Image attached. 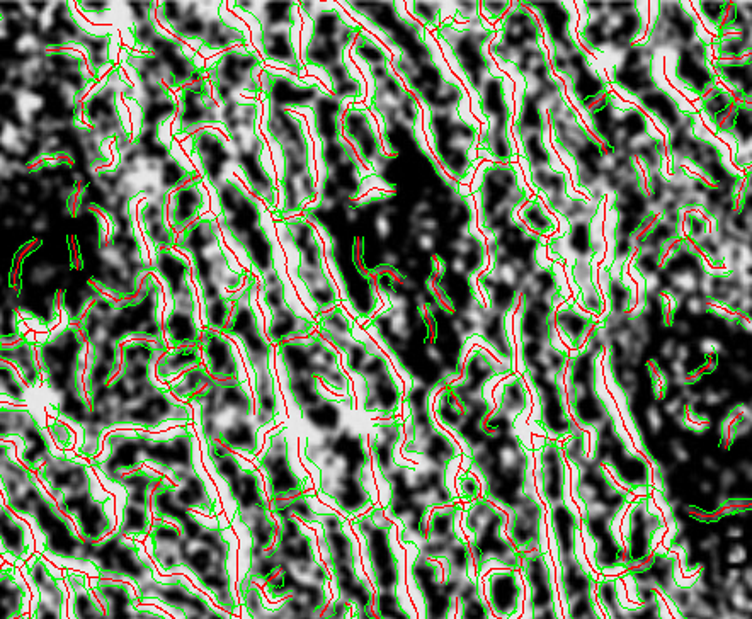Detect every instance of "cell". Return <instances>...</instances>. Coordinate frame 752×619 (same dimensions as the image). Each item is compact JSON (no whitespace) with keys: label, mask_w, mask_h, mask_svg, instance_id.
Here are the masks:
<instances>
[{"label":"cell","mask_w":752,"mask_h":619,"mask_svg":"<svg viewBox=\"0 0 752 619\" xmlns=\"http://www.w3.org/2000/svg\"><path fill=\"white\" fill-rule=\"evenodd\" d=\"M174 247L191 261L194 286L203 308V324L206 329L222 332L232 315L234 301L251 278V271L228 249L217 216L211 211L188 230L177 233Z\"/></svg>","instance_id":"obj_1"},{"label":"cell","mask_w":752,"mask_h":619,"mask_svg":"<svg viewBox=\"0 0 752 619\" xmlns=\"http://www.w3.org/2000/svg\"><path fill=\"white\" fill-rule=\"evenodd\" d=\"M149 553L162 574L188 568L220 608L235 613L237 601L228 574L230 545L222 529L203 523L196 536H186L176 524L155 519L149 533Z\"/></svg>","instance_id":"obj_2"},{"label":"cell","mask_w":752,"mask_h":619,"mask_svg":"<svg viewBox=\"0 0 752 619\" xmlns=\"http://www.w3.org/2000/svg\"><path fill=\"white\" fill-rule=\"evenodd\" d=\"M91 470V463L80 456L70 458L53 451L35 475L58 509L72 519L77 533L87 543H97L114 531V519L108 512L113 497H97Z\"/></svg>","instance_id":"obj_3"},{"label":"cell","mask_w":752,"mask_h":619,"mask_svg":"<svg viewBox=\"0 0 752 619\" xmlns=\"http://www.w3.org/2000/svg\"><path fill=\"white\" fill-rule=\"evenodd\" d=\"M104 446L108 453L91 460V466L111 483L145 463L162 468L171 482L183 473L196 470L194 434L189 426L172 429L159 438L140 431L111 432L104 438Z\"/></svg>","instance_id":"obj_4"},{"label":"cell","mask_w":752,"mask_h":619,"mask_svg":"<svg viewBox=\"0 0 752 619\" xmlns=\"http://www.w3.org/2000/svg\"><path fill=\"white\" fill-rule=\"evenodd\" d=\"M274 232L280 242L285 267L298 290L312 301L314 319L341 305V295L325 261L324 240L314 223L303 215L274 220Z\"/></svg>","instance_id":"obj_5"},{"label":"cell","mask_w":752,"mask_h":619,"mask_svg":"<svg viewBox=\"0 0 752 619\" xmlns=\"http://www.w3.org/2000/svg\"><path fill=\"white\" fill-rule=\"evenodd\" d=\"M188 402L200 407L203 438L217 441L230 451L257 455L259 426L252 421L254 398L244 380L218 381L211 378Z\"/></svg>","instance_id":"obj_6"},{"label":"cell","mask_w":752,"mask_h":619,"mask_svg":"<svg viewBox=\"0 0 752 619\" xmlns=\"http://www.w3.org/2000/svg\"><path fill=\"white\" fill-rule=\"evenodd\" d=\"M257 288V279L251 274L239 298L234 301L232 315L222 334L234 337L244 347L245 359L254 373L256 422L259 429H263L276 422L278 395L273 370L274 346L264 332L263 320L257 310Z\"/></svg>","instance_id":"obj_7"},{"label":"cell","mask_w":752,"mask_h":619,"mask_svg":"<svg viewBox=\"0 0 752 619\" xmlns=\"http://www.w3.org/2000/svg\"><path fill=\"white\" fill-rule=\"evenodd\" d=\"M206 451L215 472L227 483L230 497L234 499L240 523L244 524L257 550H271L278 534L263 492V480L254 468L242 465V461L222 444L205 439Z\"/></svg>","instance_id":"obj_8"},{"label":"cell","mask_w":752,"mask_h":619,"mask_svg":"<svg viewBox=\"0 0 752 619\" xmlns=\"http://www.w3.org/2000/svg\"><path fill=\"white\" fill-rule=\"evenodd\" d=\"M288 427H281L268 436V448L257 458L268 480L269 500L273 517L295 516L303 523H319V512L312 504L307 482L298 477L290 461Z\"/></svg>","instance_id":"obj_9"},{"label":"cell","mask_w":752,"mask_h":619,"mask_svg":"<svg viewBox=\"0 0 752 619\" xmlns=\"http://www.w3.org/2000/svg\"><path fill=\"white\" fill-rule=\"evenodd\" d=\"M319 524L322 526L329 562H331L332 575L336 579L339 599L354 606L356 611H370L373 606L375 594L370 585L361 579L356 570V557H354V541L344 531V519L337 516L336 512H319Z\"/></svg>","instance_id":"obj_10"},{"label":"cell","mask_w":752,"mask_h":619,"mask_svg":"<svg viewBox=\"0 0 752 619\" xmlns=\"http://www.w3.org/2000/svg\"><path fill=\"white\" fill-rule=\"evenodd\" d=\"M353 526L366 543L371 575L378 592H397L400 582L399 558L392 546L394 524L385 516V507H375L356 517Z\"/></svg>","instance_id":"obj_11"},{"label":"cell","mask_w":752,"mask_h":619,"mask_svg":"<svg viewBox=\"0 0 752 619\" xmlns=\"http://www.w3.org/2000/svg\"><path fill=\"white\" fill-rule=\"evenodd\" d=\"M89 563L101 579L130 580L135 587L155 575L152 565L140 555V546L135 540L116 531L94 543Z\"/></svg>","instance_id":"obj_12"},{"label":"cell","mask_w":752,"mask_h":619,"mask_svg":"<svg viewBox=\"0 0 752 619\" xmlns=\"http://www.w3.org/2000/svg\"><path fill=\"white\" fill-rule=\"evenodd\" d=\"M162 473L150 472L145 466H140L133 472L121 475L114 483L121 485L126 492L125 507L121 512L120 524L116 533H120L130 540H142L149 536L152 528L150 517V502L155 487L164 480Z\"/></svg>","instance_id":"obj_13"},{"label":"cell","mask_w":752,"mask_h":619,"mask_svg":"<svg viewBox=\"0 0 752 619\" xmlns=\"http://www.w3.org/2000/svg\"><path fill=\"white\" fill-rule=\"evenodd\" d=\"M138 601H160L169 608L183 614V619H232L230 614L218 613L210 602L193 591V587L183 577L162 580L154 575L152 579L138 585Z\"/></svg>","instance_id":"obj_14"},{"label":"cell","mask_w":752,"mask_h":619,"mask_svg":"<svg viewBox=\"0 0 752 619\" xmlns=\"http://www.w3.org/2000/svg\"><path fill=\"white\" fill-rule=\"evenodd\" d=\"M19 570L33 589L31 619L65 618L67 585L63 582L62 570L58 574L41 555H33Z\"/></svg>","instance_id":"obj_15"},{"label":"cell","mask_w":752,"mask_h":619,"mask_svg":"<svg viewBox=\"0 0 752 619\" xmlns=\"http://www.w3.org/2000/svg\"><path fill=\"white\" fill-rule=\"evenodd\" d=\"M166 222L174 235L183 233L211 211V194L201 177L167 194Z\"/></svg>","instance_id":"obj_16"},{"label":"cell","mask_w":752,"mask_h":619,"mask_svg":"<svg viewBox=\"0 0 752 619\" xmlns=\"http://www.w3.org/2000/svg\"><path fill=\"white\" fill-rule=\"evenodd\" d=\"M201 358L203 366L211 378L218 381L242 380L240 378V358L237 347L230 337L217 330L201 329Z\"/></svg>","instance_id":"obj_17"},{"label":"cell","mask_w":752,"mask_h":619,"mask_svg":"<svg viewBox=\"0 0 752 619\" xmlns=\"http://www.w3.org/2000/svg\"><path fill=\"white\" fill-rule=\"evenodd\" d=\"M33 546L35 541L28 524L7 507L0 494V550L19 568L33 557Z\"/></svg>","instance_id":"obj_18"},{"label":"cell","mask_w":752,"mask_h":619,"mask_svg":"<svg viewBox=\"0 0 752 619\" xmlns=\"http://www.w3.org/2000/svg\"><path fill=\"white\" fill-rule=\"evenodd\" d=\"M0 619H31V592L23 572L0 558Z\"/></svg>","instance_id":"obj_19"},{"label":"cell","mask_w":752,"mask_h":619,"mask_svg":"<svg viewBox=\"0 0 752 619\" xmlns=\"http://www.w3.org/2000/svg\"><path fill=\"white\" fill-rule=\"evenodd\" d=\"M320 492L329 495L346 516H356L373 506V497L366 489L365 480L356 477H339L320 482Z\"/></svg>","instance_id":"obj_20"},{"label":"cell","mask_w":752,"mask_h":619,"mask_svg":"<svg viewBox=\"0 0 752 619\" xmlns=\"http://www.w3.org/2000/svg\"><path fill=\"white\" fill-rule=\"evenodd\" d=\"M521 585L513 568L494 570L487 577V599L492 611L501 618H513L519 611Z\"/></svg>","instance_id":"obj_21"},{"label":"cell","mask_w":752,"mask_h":619,"mask_svg":"<svg viewBox=\"0 0 752 619\" xmlns=\"http://www.w3.org/2000/svg\"><path fill=\"white\" fill-rule=\"evenodd\" d=\"M174 499L186 511H200L206 516H215V502L211 499L210 490L205 478L200 473H183L174 480Z\"/></svg>","instance_id":"obj_22"},{"label":"cell","mask_w":752,"mask_h":619,"mask_svg":"<svg viewBox=\"0 0 752 619\" xmlns=\"http://www.w3.org/2000/svg\"><path fill=\"white\" fill-rule=\"evenodd\" d=\"M201 364H203V358H201L200 346L172 347V349H167L155 364V378L167 387L171 381Z\"/></svg>","instance_id":"obj_23"},{"label":"cell","mask_w":752,"mask_h":619,"mask_svg":"<svg viewBox=\"0 0 752 619\" xmlns=\"http://www.w3.org/2000/svg\"><path fill=\"white\" fill-rule=\"evenodd\" d=\"M48 434L52 436L55 448L60 449L62 453H67L75 446V434L65 422L58 421L57 417H48L46 421Z\"/></svg>","instance_id":"obj_24"},{"label":"cell","mask_w":752,"mask_h":619,"mask_svg":"<svg viewBox=\"0 0 752 619\" xmlns=\"http://www.w3.org/2000/svg\"><path fill=\"white\" fill-rule=\"evenodd\" d=\"M456 487H458L460 499L465 500L468 504L473 502V500L480 499L484 495L482 480H479L477 473L470 472V470L463 472V475L456 478Z\"/></svg>","instance_id":"obj_25"},{"label":"cell","mask_w":752,"mask_h":619,"mask_svg":"<svg viewBox=\"0 0 752 619\" xmlns=\"http://www.w3.org/2000/svg\"><path fill=\"white\" fill-rule=\"evenodd\" d=\"M16 48H18L19 53H38L41 48L40 40L33 33H24L16 43Z\"/></svg>","instance_id":"obj_26"},{"label":"cell","mask_w":752,"mask_h":619,"mask_svg":"<svg viewBox=\"0 0 752 619\" xmlns=\"http://www.w3.org/2000/svg\"><path fill=\"white\" fill-rule=\"evenodd\" d=\"M686 308H688V312L691 313V315H700V313L705 312L708 308L707 301L703 300L701 296H690L688 298V301H686Z\"/></svg>","instance_id":"obj_27"},{"label":"cell","mask_w":752,"mask_h":619,"mask_svg":"<svg viewBox=\"0 0 752 619\" xmlns=\"http://www.w3.org/2000/svg\"><path fill=\"white\" fill-rule=\"evenodd\" d=\"M533 619H559L557 618V613H555V609H545V611H540V613H535V618Z\"/></svg>","instance_id":"obj_28"},{"label":"cell","mask_w":752,"mask_h":619,"mask_svg":"<svg viewBox=\"0 0 752 619\" xmlns=\"http://www.w3.org/2000/svg\"><path fill=\"white\" fill-rule=\"evenodd\" d=\"M48 228V220H46V216H41V218H38L36 220L35 225H33V230H36V232H43V230H46Z\"/></svg>","instance_id":"obj_29"},{"label":"cell","mask_w":752,"mask_h":619,"mask_svg":"<svg viewBox=\"0 0 752 619\" xmlns=\"http://www.w3.org/2000/svg\"><path fill=\"white\" fill-rule=\"evenodd\" d=\"M11 82H6L4 86H0V94H7V92H11Z\"/></svg>","instance_id":"obj_30"},{"label":"cell","mask_w":752,"mask_h":619,"mask_svg":"<svg viewBox=\"0 0 752 619\" xmlns=\"http://www.w3.org/2000/svg\"><path fill=\"white\" fill-rule=\"evenodd\" d=\"M24 213H26V215H33V213H35V206L33 205L24 206Z\"/></svg>","instance_id":"obj_31"},{"label":"cell","mask_w":752,"mask_h":619,"mask_svg":"<svg viewBox=\"0 0 752 619\" xmlns=\"http://www.w3.org/2000/svg\"><path fill=\"white\" fill-rule=\"evenodd\" d=\"M14 223H16V220H14V218H7V220H6V227H12V225H14Z\"/></svg>","instance_id":"obj_32"},{"label":"cell","mask_w":752,"mask_h":619,"mask_svg":"<svg viewBox=\"0 0 752 619\" xmlns=\"http://www.w3.org/2000/svg\"><path fill=\"white\" fill-rule=\"evenodd\" d=\"M0 120H2V118H0Z\"/></svg>","instance_id":"obj_33"}]
</instances>
